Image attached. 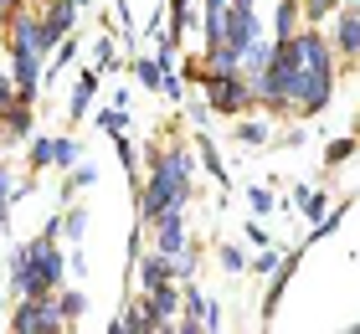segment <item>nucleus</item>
<instances>
[{"mask_svg": "<svg viewBox=\"0 0 360 334\" xmlns=\"http://www.w3.org/2000/svg\"><path fill=\"white\" fill-rule=\"evenodd\" d=\"M62 314L57 309H46V304H26L21 314H15V329H57Z\"/></svg>", "mask_w": 360, "mask_h": 334, "instance_id": "1", "label": "nucleus"}, {"mask_svg": "<svg viewBox=\"0 0 360 334\" xmlns=\"http://www.w3.org/2000/svg\"><path fill=\"white\" fill-rule=\"evenodd\" d=\"M211 103L232 113V108H242V103H248V93H242V88H237L232 77H221V82H211Z\"/></svg>", "mask_w": 360, "mask_h": 334, "instance_id": "2", "label": "nucleus"}, {"mask_svg": "<svg viewBox=\"0 0 360 334\" xmlns=\"http://www.w3.org/2000/svg\"><path fill=\"white\" fill-rule=\"evenodd\" d=\"M340 46H345V52H360V26H355V21L340 26Z\"/></svg>", "mask_w": 360, "mask_h": 334, "instance_id": "3", "label": "nucleus"}, {"mask_svg": "<svg viewBox=\"0 0 360 334\" xmlns=\"http://www.w3.org/2000/svg\"><path fill=\"white\" fill-rule=\"evenodd\" d=\"M72 155H77V144H72V139H57V144H52V160H57V165H68Z\"/></svg>", "mask_w": 360, "mask_h": 334, "instance_id": "4", "label": "nucleus"}, {"mask_svg": "<svg viewBox=\"0 0 360 334\" xmlns=\"http://www.w3.org/2000/svg\"><path fill=\"white\" fill-rule=\"evenodd\" d=\"M139 82H150V88H155V82H165V77H160L155 62H139Z\"/></svg>", "mask_w": 360, "mask_h": 334, "instance_id": "5", "label": "nucleus"}, {"mask_svg": "<svg viewBox=\"0 0 360 334\" xmlns=\"http://www.w3.org/2000/svg\"><path fill=\"white\" fill-rule=\"evenodd\" d=\"M350 149H355L350 139H340V144H330V165H340V160H350Z\"/></svg>", "mask_w": 360, "mask_h": 334, "instance_id": "6", "label": "nucleus"}, {"mask_svg": "<svg viewBox=\"0 0 360 334\" xmlns=\"http://www.w3.org/2000/svg\"><path fill=\"white\" fill-rule=\"evenodd\" d=\"M83 226H88V216L72 211V216H68V237H83Z\"/></svg>", "mask_w": 360, "mask_h": 334, "instance_id": "7", "label": "nucleus"}, {"mask_svg": "<svg viewBox=\"0 0 360 334\" xmlns=\"http://www.w3.org/2000/svg\"><path fill=\"white\" fill-rule=\"evenodd\" d=\"M278 31H293V6H278Z\"/></svg>", "mask_w": 360, "mask_h": 334, "instance_id": "8", "label": "nucleus"}, {"mask_svg": "<svg viewBox=\"0 0 360 334\" xmlns=\"http://www.w3.org/2000/svg\"><path fill=\"white\" fill-rule=\"evenodd\" d=\"M252 211H273V195L268 191H252Z\"/></svg>", "mask_w": 360, "mask_h": 334, "instance_id": "9", "label": "nucleus"}]
</instances>
